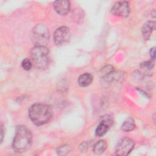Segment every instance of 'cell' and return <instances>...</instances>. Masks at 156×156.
I'll use <instances>...</instances> for the list:
<instances>
[{"label": "cell", "mask_w": 156, "mask_h": 156, "mask_svg": "<svg viewBox=\"0 0 156 156\" xmlns=\"http://www.w3.org/2000/svg\"><path fill=\"white\" fill-rule=\"evenodd\" d=\"M70 2L67 0H58L53 3L55 11L60 15H66L70 10Z\"/></svg>", "instance_id": "obj_9"}, {"label": "cell", "mask_w": 156, "mask_h": 156, "mask_svg": "<svg viewBox=\"0 0 156 156\" xmlns=\"http://www.w3.org/2000/svg\"><path fill=\"white\" fill-rule=\"evenodd\" d=\"M71 148L69 145L64 144L62 146H60L59 147H58L57 150V152L60 155H65L67 154L70 151Z\"/></svg>", "instance_id": "obj_16"}, {"label": "cell", "mask_w": 156, "mask_h": 156, "mask_svg": "<svg viewBox=\"0 0 156 156\" xmlns=\"http://www.w3.org/2000/svg\"><path fill=\"white\" fill-rule=\"evenodd\" d=\"M155 28V22L149 21L145 23L141 27V33L144 40H148L150 38V36L152 31Z\"/></svg>", "instance_id": "obj_11"}, {"label": "cell", "mask_w": 156, "mask_h": 156, "mask_svg": "<svg viewBox=\"0 0 156 156\" xmlns=\"http://www.w3.org/2000/svg\"><path fill=\"white\" fill-rule=\"evenodd\" d=\"M32 63L31 60L27 58H24L21 62V66L24 70H26V71L30 70L32 68Z\"/></svg>", "instance_id": "obj_17"}, {"label": "cell", "mask_w": 156, "mask_h": 156, "mask_svg": "<svg viewBox=\"0 0 156 156\" xmlns=\"http://www.w3.org/2000/svg\"><path fill=\"white\" fill-rule=\"evenodd\" d=\"M135 127V122L132 117L127 118L122 124L121 129L124 132H129Z\"/></svg>", "instance_id": "obj_13"}, {"label": "cell", "mask_w": 156, "mask_h": 156, "mask_svg": "<svg viewBox=\"0 0 156 156\" xmlns=\"http://www.w3.org/2000/svg\"><path fill=\"white\" fill-rule=\"evenodd\" d=\"M30 38L35 46H46L49 40V32L46 26L37 24L30 32Z\"/></svg>", "instance_id": "obj_4"}, {"label": "cell", "mask_w": 156, "mask_h": 156, "mask_svg": "<svg viewBox=\"0 0 156 156\" xmlns=\"http://www.w3.org/2000/svg\"><path fill=\"white\" fill-rule=\"evenodd\" d=\"M1 141L2 142V139H3V136H4V128H3V125L1 123Z\"/></svg>", "instance_id": "obj_20"}, {"label": "cell", "mask_w": 156, "mask_h": 156, "mask_svg": "<svg viewBox=\"0 0 156 156\" xmlns=\"http://www.w3.org/2000/svg\"><path fill=\"white\" fill-rule=\"evenodd\" d=\"M122 77V74L121 72L112 71L102 77V83L106 85L111 84L112 82L119 81Z\"/></svg>", "instance_id": "obj_10"}, {"label": "cell", "mask_w": 156, "mask_h": 156, "mask_svg": "<svg viewBox=\"0 0 156 156\" xmlns=\"http://www.w3.org/2000/svg\"><path fill=\"white\" fill-rule=\"evenodd\" d=\"M52 116L51 107L46 104L36 103L29 109V117L37 126H42L50 121Z\"/></svg>", "instance_id": "obj_2"}, {"label": "cell", "mask_w": 156, "mask_h": 156, "mask_svg": "<svg viewBox=\"0 0 156 156\" xmlns=\"http://www.w3.org/2000/svg\"><path fill=\"white\" fill-rule=\"evenodd\" d=\"M154 66L152 61H146L141 63L140 68L147 75H151V70L153 69Z\"/></svg>", "instance_id": "obj_15"}, {"label": "cell", "mask_w": 156, "mask_h": 156, "mask_svg": "<svg viewBox=\"0 0 156 156\" xmlns=\"http://www.w3.org/2000/svg\"><path fill=\"white\" fill-rule=\"evenodd\" d=\"M155 48H151V51H150V57H151V58L152 60H154V58H155Z\"/></svg>", "instance_id": "obj_19"}, {"label": "cell", "mask_w": 156, "mask_h": 156, "mask_svg": "<svg viewBox=\"0 0 156 156\" xmlns=\"http://www.w3.org/2000/svg\"><path fill=\"white\" fill-rule=\"evenodd\" d=\"M32 143V135L27 127L23 125L17 126L12 142L13 151L18 153L26 152L30 147Z\"/></svg>", "instance_id": "obj_1"}, {"label": "cell", "mask_w": 156, "mask_h": 156, "mask_svg": "<svg viewBox=\"0 0 156 156\" xmlns=\"http://www.w3.org/2000/svg\"><path fill=\"white\" fill-rule=\"evenodd\" d=\"M130 7L127 1H118L114 4L111 9V13L115 16L126 18L130 13Z\"/></svg>", "instance_id": "obj_7"}, {"label": "cell", "mask_w": 156, "mask_h": 156, "mask_svg": "<svg viewBox=\"0 0 156 156\" xmlns=\"http://www.w3.org/2000/svg\"><path fill=\"white\" fill-rule=\"evenodd\" d=\"M135 146L133 140L129 138H123L118 143L116 147V154L120 156H126L130 154Z\"/></svg>", "instance_id": "obj_5"}, {"label": "cell", "mask_w": 156, "mask_h": 156, "mask_svg": "<svg viewBox=\"0 0 156 156\" xmlns=\"http://www.w3.org/2000/svg\"><path fill=\"white\" fill-rule=\"evenodd\" d=\"M71 38V32L68 27L61 26L57 28L54 34L55 43L58 46H62L69 42Z\"/></svg>", "instance_id": "obj_6"}, {"label": "cell", "mask_w": 156, "mask_h": 156, "mask_svg": "<svg viewBox=\"0 0 156 156\" xmlns=\"http://www.w3.org/2000/svg\"><path fill=\"white\" fill-rule=\"evenodd\" d=\"M101 71L103 73L104 76L106 75L112 71H113V67L111 65H108V66H105V67L102 68L101 69Z\"/></svg>", "instance_id": "obj_18"}, {"label": "cell", "mask_w": 156, "mask_h": 156, "mask_svg": "<svg viewBox=\"0 0 156 156\" xmlns=\"http://www.w3.org/2000/svg\"><path fill=\"white\" fill-rule=\"evenodd\" d=\"M30 57L32 64L38 69H45L49 64V51L46 46L33 47L30 51Z\"/></svg>", "instance_id": "obj_3"}, {"label": "cell", "mask_w": 156, "mask_h": 156, "mask_svg": "<svg viewBox=\"0 0 156 156\" xmlns=\"http://www.w3.org/2000/svg\"><path fill=\"white\" fill-rule=\"evenodd\" d=\"M107 147V144L105 140H100L98 141L93 147V152L97 154L100 155L104 152Z\"/></svg>", "instance_id": "obj_14"}, {"label": "cell", "mask_w": 156, "mask_h": 156, "mask_svg": "<svg viewBox=\"0 0 156 156\" xmlns=\"http://www.w3.org/2000/svg\"><path fill=\"white\" fill-rule=\"evenodd\" d=\"M93 77L90 73H84L80 75L78 78V83L82 87H85L90 85L93 81Z\"/></svg>", "instance_id": "obj_12"}, {"label": "cell", "mask_w": 156, "mask_h": 156, "mask_svg": "<svg viewBox=\"0 0 156 156\" xmlns=\"http://www.w3.org/2000/svg\"><path fill=\"white\" fill-rule=\"evenodd\" d=\"M113 122L112 117L106 115L105 116H103L102 121L97 126L95 130V135L97 136L101 137L104 135L107 131L108 130L110 127L112 126Z\"/></svg>", "instance_id": "obj_8"}]
</instances>
